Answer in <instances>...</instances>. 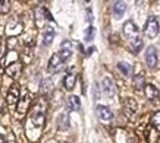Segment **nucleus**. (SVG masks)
<instances>
[{
    "mask_svg": "<svg viewBox=\"0 0 160 143\" xmlns=\"http://www.w3.org/2000/svg\"><path fill=\"white\" fill-rule=\"evenodd\" d=\"M0 143H6V139H5V136H2V134H0Z\"/></svg>",
    "mask_w": 160,
    "mask_h": 143,
    "instance_id": "obj_29",
    "label": "nucleus"
},
{
    "mask_svg": "<svg viewBox=\"0 0 160 143\" xmlns=\"http://www.w3.org/2000/svg\"><path fill=\"white\" fill-rule=\"evenodd\" d=\"M159 98H160V95H159Z\"/></svg>",
    "mask_w": 160,
    "mask_h": 143,
    "instance_id": "obj_31",
    "label": "nucleus"
},
{
    "mask_svg": "<svg viewBox=\"0 0 160 143\" xmlns=\"http://www.w3.org/2000/svg\"><path fill=\"white\" fill-rule=\"evenodd\" d=\"M96 111H97L98 118L103 120V121H109V120H112V117H113V114H112V111L109 110L107 107H104V105H97V108H96Z\"/></svg>",
    "mask_w": 160,
    "mask_h": 143,
    "instance_id": "obj_12",
    "label": "nucleus"
},
{
    "mask_svg": "<svg viewBox=\"0 0 160 143\" xmlns=\"http://www.w3.org/2000/svg\"><path fill=\"white\" fill-rule=\"evenodd\" d=\"M53 39H54V29L47 28L44 31V35H43V44L47 47V45H50V44L53 43Z\"/></svg>",
    "mask_w": 160,
    "mask_h": 143,
    "instance_id": "obj_17",
    "label": "nucleus"
},
{
    "mask_svg": "<svg viewBox=\"0 0 160 143\" xmlns=\"http://www.w3.org/2000/svg\"><path fill=\"white\" fill-rule=\"evenodd\" d=\"M123 35L128 38L129 44L141 39L140 38V32H138V26H137L132 21H126L125 24H123Z\"/></svg>",
    "mask_w": 160,
    "mask_h": 143,
    "instance_id": "obj_1",
    "label": "nucleus"
},
{
    "mask_svg": "<svg viewBox=\"0 0 160 143\" xmlns=\"http://www.w3.org/2000/svg\"><path fill=\"white\" fill-rule=\"evenodd\" d=\"M29 107V95H27L22 98L21 101H18V108H16V113H18V117H24L27 110H28Z\"/></svg>",
    "mask_w": 160,
    "mask_h": 143,
    "instance_id": "obj_11",
    "label": "nucleus"
},
{
    "mask_svg": "<svg viewBox=\"0 0 160 143\" xmlns=\"http://www.w3.org/2000/svg\"><path fill=\"white\" fill-rule=\"evenodd\" d=\"M15 44H16V38H9V43H8V48H12V47H15Z\"/></svg>",
    "mask_w": 160,
    "mask_h": 143,
    "instance_id": "obj_27",
    "label": "nucleus"
},
{
    "mask_svg": "<svg viewBox=\"0 0 160 143\" xmlns=\"http://www.w3.org/2000/svg\"><path fill=\"white\" fill-rule=\"evenodd\" d=\"M66 143H69V142H66Z\"/></svg>",
    "mask_w": 160,
    "mask_h": 143,
    "instance_id": "obj_30",
    "label": "nucleus"
},
{
    "mask_svg": "<svg viewBox=\"0 0 160 143\" xmlns=\"http://www.w3.org/2000/svg\"><path fill=\"white\" fill-rule=\"evenodd\" d=\"M10 10V2L9 0H0V13L5 15Z\"/></svg>",
    "mask_w": 160,
    "mask_h": 143,
    "instance_id": "obj_22",
    "label": "nucleus"
},
{
    "mask_svg": "<svg viewBox=\"0 0 160 143\" xmlns=\"http://www.w3.org/2000/svg\"><path fill=\"white\" fill-rule=\"evenodd\" d=\"M75 82H77V76H75L73 73H71V72H69L68 75L65 76V79H63L65 89H66V91H72L73 86H75Z\"/></svg>",
    "mask_w": 160,
    "mask_h": 143,
    "instance_id": "obj_16",
    "label": "nucleus"
},
{
    "mask_svg": "<svg viewBox=\"0 0 160 143\" xmlns=\"http://www.w3.org/2000/svg\"><path fill=\"white\" fill-rule=\"evenodd\" d=\"M58 54H59V57H60V60H62L63 63L68 62L69 58L72 57V45H71V43H69V41H63Z\"/></svg>",
    "mask_w": 160,
    "mask_h": 143,
    "instance_id": "obj_7",
    "label": "nucleus"
},
{
    "mask_svg": "<svg viewBox=\"0 0 160 143\" xmlns=\"http://www.w3.org/2000/svg\"><path fill=\"white\" fill-rule=\"evenodd\" d=\"M58 129L60 131H65V130L69 129V114L68 113H62V114L58 117Z\"/></svg>",
    "mask_w": 160,
    "mask_h": 143,
    "instance_id": "obj_14",
    "label": "nucleus"
},
{
    "mask_svg": "<svg viewBox=\"0 0 160 143\" xmlns=\"http://www.w3.org/2000/svg\"><path fill=\"white\" fill-rule=\"evenodd\" d=\"M125 9H126V5L123 2H115L113 3V13L116 18H121L122 15L125 13Z\"/></svg>",
    "mask_w": 160,
    "mask_h": 143,
    "instance_id": "obj_18",
    "label": "nucleus"
},
{
    "mask_svg": "<svg viewBox=\"0 0 160 143\" xmlns=\"http://www.w3.org/2000/svg\"><path fill=\"white\" fill-rule=\"evenodd\" d=\"M146 63L148 67H156L157 66V48L150 45L147 48V53H146Z\"/></svg>",
    "mask_w": 160,
    "mask_h": 143,
    "instance_id": "obj_9",
    "label": "nucleus"
},
{
    "mask_svg": "<svg viewBox=\"0 0 160 143\" xmlns=\"http://www.w3.org/2000/svg\"><path fill=\"white\" fill-rule=\"evenodd\" d=\"M3 34H5V28L0 26V43H2V39H3Z\"/></svg>",
    "mask_w": 160,
    "mask_h": 143,
    "instance_id": "obj_28",
    "label": "nucleus"
},
{
    "mask_svg": "<svg viewBox=\"0 0 160 143\" xmlns=\"http://www.w3.org/2000/svg\"><path fill=\"white\" fill-rule=\"evenodd\" d=\"M18 101H19V85L15 83L10 86L9 92L6 95V102H8V105H15L18 104Z\"/></svg>",
    "mask_w": 160,
    "mask_h": 143,
    "instance_id": "obj_8",
    "label": "nucleus"
},
{
    "mask_svg": "<svg viewBox=\"0 0 160 143\" xmlns=\"http://www.w3.org/2000/svg\"><path fill=\"white\" fill-rule=\"evenodd\" d=\"M151 124L154 126L156 129L160 130V111H157V113L153 114V117H151Z\"/></svg>",
    "mask_w": 160,
    "mask_h": 143,
    "instance_id": "obj_24",
    "label": "nucleus"
},
{
    "mask_svg": "<svg viewBox=\"0 0 160 143\" xmlns=\"http://www.w3.org/2000/svg\"><path fill=\"white\" fill-rule=\"evenodd\" d=\"M102 85H103V91H104V94H106L109 98L116 95V85H115V82L112 81L110 77H104L102 82Z\"/></svg>",
    "mask_w": 160,
    "mask_h": 143,
    "instance_id": "obj_10",
    "label": "nucleus"
},
{
    "mask_svg": "<svg viewBox=\"0 0 160 143\" xmlns=\"http://www.w3.org/2000/svg\"><path fill=\"white\" fill-rule=\"evenodd\" d=\"M32 115V123H34L35 127L41 129L44 126V120H46V115L44 114H31Z\"/></svg>",
    "mask_w": 160,
    "mask_h": 143,
    "instance_id": "obj_19",
    "label": "nucleus"
},
{
    "mask_svg": "<svg viewBox=\"0 0 160 143\" xmlns=\"http://www.w3.org/2000/svg\"><path fill=\"white\" fill-rule=\"evenodd\" d=\"M94 32H96V31H94V28H92V26H88V28L85 29V35H84V39H85L87 43H90V41L94 38Z\"/></svg>",
    "mask_w": 160,
    "mask_h": 143,
    "instance_id": "obj_23",
    "label": "nucleus"
},
{
    "mask_svg": "<svg viewBox=\"0 0 160 143\" xmlns=\"http://www.w3.org/2000/svg\"><path fill=\"white\" fill-rule=\"evenodd\" d=\"M142 82H144V77H142V75H138V76L134 77V86H135L137 89H140V88H141Z\"/></svg>",
    "mask_w": 160,
    "mask_h": 143,
    "instance_id": "obj_26",
    "label": "nucleus"
},
{
    "mask_svg": "<svg viewBox=\"0 0 160 143\" xmlns=\"http://www.w3.org/2000/svg\"><path fill=\"white\" fill-rule=\"evenodd\" d=\"M122 107H123V113H125L126 117H128L129 120H134V115H135V113H137V102H135V99H132V98H126V99L123 101Z\"/></svg>",
    "mask_w": 160,
    "mask_h": 143,
    "instance_id": "obj_4",
    "label": "nucleus"
},
{
    "mask_svg": "<svg viewBox=\"0 0 160 143\" xmlns=\"http://www.w3.org/2000/svg\"><path fill=\"white\" fill-rule=\"evenodd\" d=\"M118 69H119L125 76H129V75H131V66H129L126 62H119L118 63Z\"/></svg>",
    "mask_w": 160,
    "mask_h": 143,
    "instance_id": "obj_21",
    "label": "nucleus"
},
{
    "mask_svg": "<svg viewBox=\"0 0 160 143\" xmlns=\"http://www.w3.org/2000/svg\"><path fill=\"white\" fill-rule=\"evenodd\" d=\"M63 64H65V63L60 60L59 54H53V56L50 57V60H49L47 70H49L50 73H58V72H60L63 69Z\"/></svg>",
    "mask_w": 160,
    "mask_h": 143,
    "instance_id": "obj_5",
    "label": "nucleus"
},
{
    "mask_svg": "<svg viewBox=\"0 0 160 143\" xmlns=\"http://www.w3.org/2000/svg\"><path fill=\"white\" fill-rule=\"evenodd\" d=\"M144 94H146V96L150 101H154V99H157V98H159L160 91L156 88V86H153V85H150V83H148V85L144 86Z\"/></svg>",
    "mask_w": 160,
    "mask_h": 143,
    "instance_id": "obj_13",
    "label": "nucleus"
},
{
    "mask_svg": "<svg viewBox=\"0 0 160 143\" xmlns=\"http://www.w3.org/2000/svg\"><path fill=\"white\" fill-rule=\"evenodd\" d=\"M21 72H22V63L19 62H12L5 69V73L9 77H12V79H16L21 75Z\"/></svg>",
    "mask_w": 160,
    "mask_h": 143,
    "instance_id": "obj_6",
    "label": "nucleus"
},
{
    "mask_svg": "<svg viewBox=\"0 0 160 143\" xmlns=\"http://www.w3.org/2000/svg\"><path fill=\"white\" fill-rule=\"evenodd\" d=\"M66 105H68V110L69 111H78L81 108V101L77 95H71L66 101Z\"/></svg>",
    "mask_w": 160,
    "mask_h": 143,
    "instance_id": "obj_15",
    "label": "nucleus"
},
{
    "mask_svg": "<svg viewBox=\"0 0 160 143\" xmlns=\"http://www.w3.org/2000/svg\"><path fill=\"white\" fill-rule=\"evenodd\" d=\"M159 31H160V25L157 18L156 16H148V19H147L146 25H144V34L148 38H156Z\"/></svg>",
    "mask_w": 160,
    "mask_h": 143,
    "instance_id": "obj_3",
    "label": "nucleus"
},
{
    "mask_svg": "<svg viewBox=\"0 0 160 143\" xmlns=\"http://www.w3.org/2000/svg\"><path fill=\"white\" fill-rule=\"evenodd\" d=\"M40 88H41L43 92H47L53 88V83H52V81H49V79H44V81L41 82V86H40Z\"/></svg>",
    "mask_w": 160,
    "mask_h": 143,
    "instance_id": "obj_25",
    "label": "nucleus"
},
{
    "mask_svg": "<svg viewBox=\"0 0 160 143\" xmlns=\"http://www.w3.org/2000/svg\"><path fill=\"white\" fill-rule=\"evenodd\" d=\"M32 60V48L31 47H25L24 53H22V63L24 64H28Z\"/></svg>",
    "mask_w": 160,
    "mask_h": 143,
    "instance_id": "obj_20",
    "label": "nucleus"
},
{
    "mask_svg": "<svg viewBox=\"0 0 160 143\" xmlns=\"http://www.w3.org/2000/svg\"><path fill=\"white\" fill-rule=\"evenodd\" d=\"M34 18H35V25H37V28H43L47 21H53V18H52L50 12L46 9V7H43V6L35 7Z\"/></svg>",
    "mask_w": 160,
    "mask_h": 143,
    "instance_id": "obj_2",
    "label": "nucleus"
}]
</instances>
